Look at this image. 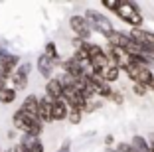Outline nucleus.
I'll return each mask as SVG.
<instances>
[{"label": "nucleus", "instance_id": "f257e3e1", "mask_svg": "<svg viewBox=\"0 0 154 152\" xmlns=\"http://www.w3.org/2000/svg\"><path fill=\"white\" fill-rule=\"evenodd\" d=\"M12 126L14 130L22 134H32V136H42V132H44V123H40L38 116L22 113L20 109L12 115Z\"/></svg>", "mask_w": 154, "mask_h": 152}, {"label": "nucleus", "instance_id": "f03ea898", "mask_svg": "<svg viewBox=\"0 0 154 152\" xmlns=\"http://www.w3.org/2000/svg\"><path fill=\"white\" fill-rule=\"evenodd\" d=\"M83 18H85V22H87V26H89L91 32H97V34H101V36H105V38H109L115 32L111 20L107 18L105 14L97 12V10H85Z\"/></svg>", "mask_w": 154, "mask_h": 152}, {"label": "nucleus", "instance_id": "7ed1b4c3", "mask_svg": "<svg viewBox=\"0 0 154 152\" xmlns=\"http://www.w3.org/2000/svg\"><path fill=\"white\" fill-rule=\"evenodd\" d=\"M122 22L131 24L132 28H140L144 18H142L140 10H138V4L136 2H128V0H119V8L115 12Z\"/></svg>", "mask_w": 154, "mask_h": 152}, {"label": "nucleus", "instance_id": "20e7f679", "mask_svg": "<svg viewBox=\"0 0 154 152\" xmlns=\"http://www.w3.org/2000/svg\"><path fill=\"white\" fill-rule=\"evenodd\" d=\"M125 73L128 75V79L132 81V83H140V85H148L150 79L154 77L152 69L146 65H134V63H128L127 67H125Z\"/></svg>", "mask_w": 154, "mask_h": 152}, {"label": "nucleus", "instance_id": "39448f33", "mask_svg": "<svg viewBox=\"0 0 154 152\" xmlns=\"http://www.w3.org/2000/svg\"><path fill=\"white\" fill-rule=\"evenodd\" d=\"M69 28H71V32L75 34L77 40H81V42H89L91 34H93V32L89 30V26H87L85 18H83L81 14H75V16L69 18Z\"/></svg>", "mask_w": 154, "mask_h": 152}, {"label": "nucleus", "instance_id": "423d86ee", "mask_svg": "<svg viewBox=\"0 0 154 152\" xmlns=\"http://www.w3.org/2000/svg\"><path fill=\"white\" fill-rule=\"evenodd\" d=\"M18 142L24 146V150H26V152H45V146H44V142H42L40 136H32V134H22Z\"/></svg>", "mask_w": 154, "mask_h": 152}, {"label": "nucleus", "instance_id": "0eeeda50", "mask_svg": "<svg viewBox=\"0 0 154 152\" xmlns=\"http://www.w3.org/2000/svg\"><path fill=\"white\" fill-rule=\"evenodd\" d=\"M36 67H38V73H40V75L44 77L45 81L54 77V71H55V63L51 61V59H48V57H45L44 54H42L40 57L36 59Z\"/></svg>", "mask_w": 154, "mask_h": 152}, {"label": "nucleus", "instance_id": "6e6552de", "mask_svg": "<svg viewBox=\"0 0 154 152\" xmlns=\"http://www.w3.org/2000/svg\"><path fill=\"white\" fill-rule=\"evenodd\" d=\"M67 113H69V105L65 103L63 99H57L51 103V123H61L67 119Z\"/></svg>", "mask_w": 154, "mask_h": 152}, {"label": "nucleus", "instance_id": "1a4fd4ad", "mask_svg": "<svg viewBox=\"0 0 154 152\" xmlns=\"http://www.w3.org/2000/svg\"><path fill=\"white\" fill-rule=\"evenodd\" d=\"M45 97L51 99V101H57V99H61V95H63V85L59 83L57 77H51V79L45 81Z\"/></svg>", "mask_w": 154, "mask_h": 152}, {"label": "nucleus", "instance_id": "9d476101", "mask_svg": "<svg viewBox=\"0 0 154 152\" xmlns=\"http://www.w3.org/2000/svg\"><path fill=\"white\" fill-rule=\"evenodd\" d=\"M20 65V55H14V54H8V57L4 59V61L0 63V75L6 77V79H10L12 77V73L16 71V67Z\"/></svg>", "mask_w": 154, "mask_h": 152}, {"label": "nucleus", "instance_id": "9b49d317", "mask_svg": "<svg viewBox=\"0 0 154 152\" xmlns=\"http://www.w3.org/2000/svg\"><path fill=\"white\" fill-rule=\"evenodd\" d=\"M51 99H48L44 95V97H40V101H38V119H40V123H51Z\"/></svg>", "mask_w": 154, "mask_h": 152}, {"label": "nucleus", "instance_id": "f8f14e48", "mask_svg": "<svg viewBox=\"0 0 154 152\" xmlns=\"http://www.w3.org/2000/svg\"><path fill=\"white\" fill-rule=\"evenodd\" d=\"M38 101H40V97L34 93L26 95L22 101V105H20V111L26 113V115H32V116H38Z\"/></svg>", "mask_w": 154, "mask_h": 152}, {"label": "nucleus", "instance_id": "ddd939ff", "mask_svg": "<svg viewBox=\"0 0 154 152\" xmlns=\"http://www.w3.org/2000/svg\"><path fill=\"white\" fill-rule=\"evenodd\" d=\"M99 75L103 77L105 83H109V85H111L113 81H117V79H119V75H121V69H119V67L115 65V63H109V65L105 67V69L99 73Z\"/></svg>", "mask_w": 154, "mask_h": 152}, {"label": "nucleus", "instance_id": "4468645a", "mask_svg": "<svg viewBox=\"0 0 154 152\" xmlns=\"http://www.w3.org/2000/svg\"><path fill=\"white\" fill-rule=\"evenodd\" d=\"M28 79H30V77L22 75V73H18V71H14L12 77H10V81H12V89L16 91V93H18V91H24L28 87Z\"/></svg>", "mask_w": 154, "mask_h": 152}, {"label": "nucleus", "instance_id": "2eb2a0df", "mask_svg": "<svg viewBox=\"0 0 154 152\" xmlns=\"http://www.w3.org/2000/svg\"><path fill=\"white\" fill-rule=\"evenodd\" d=\"M44 55H45L48 59H51L55 65H59V63H61V57H59V51H57V45H55V42H48V44H45Z\"/></svg>", "mask_w": 154, "mask_h": 152}, {"label": "nucleus", "instance_id": "dca6fc26", "mask_svg": "<svg viewBox=\"0 0 154 152\" xmlns=\"http://www.w3.org/2000/svg\"><path fill=\"white\" fill-rule=\"evenodd\" d=\"M131 146H132V150H134V152H148L150 150L148 140H146L144 136H140V134H134V136H132Z\"/></svg>", "mask_w": 154, "mask_h": 152}, {"label": "nucleus", "instance_id": "f3484780", "mask_svg": "<svg viewBox=\"0 0 154 152\" xmlns=\"http://www.w3.org/2000/svg\"><path fill=\"white\" fill-rule=\"evenodd\" d=\"M16 97H18V93L12 87H4L0 91V105H12L16 101Z\"/></svg>", "mask_w": 154, "mask_h": 152}, {"label": "nucleus", "instance_id": "a211bd4d", "mask_svg": "<svg viewBox=\"0 0 154 152\" xmlns=\"http://www.w3.org/2000/svg\"><path fill=\"white\" fill-rule=\"evenodd\" d=\"M83 119V111L77 107H69V113H67V121L69 125H79Z\"/></svg>", "mask_w": 154, "mask_h": 152}, {"label": "nucleus", "instance_id": "6ab92c4d", "mask_svg": "<svg viewBox=\"0 0 154 152\" xmlns=\"http://www.w3.org/2000/svg\"><path fill=\"white\" fill-rule=\"evenodd\" d=\"M132 93H134L136 97H144V95L148 93V87L140 85V83H132Z\"/></svg>", "mask_w": 154, "mask_h": 152}, {"label": "nucleus", "instance_id": "aec40b11", "mask_svg": "<svg viewBox=\"0 0 154 152\" xmlns=\"http://www.w3.org/2000/svg\"><path fill=\"white\" fill-rule=\"evenodd\" d=\"M109 99L113 101L115 105H122V103H125V97H122V93H121V91H113Z\"/></svg>", "mask_w": 154, "mask_h": 152}, {"label": "nucleus", "instance_id": "412c9836", "mask_svg": "<svg viewBox=\"0 0 154 152\" xmlns=\"http://www.w3.org/2000/svg\"><path fill=\"white\" fill-rule=\"evenodd\" d=\"M103 8L117 12V8H119V0H103Z\"/></svg>", "mask_w": 154, "mask_h": 152}, {"label": "nucleus", "instance_id": "4be33fe9", "mask_svg": "<svg viewBox=\"0 0 154 152\" xmlns=\"http://www.w3.org/2000/svg\"><path fill=\"white\" fill-rule=\"evenodd\" d=\"M115 152H134L128 142H119V146L115 148Z\"/></svg>", "mask_w": 154, "mask_h": 152}, {"label": "nucleus", "instance_id": "5701e85b", "mask_svg": "<svg viewBox=\"0 0 154 152\" xmlns=\"http://www.w3.org/2000/svg\"><path fill=\"white\" fill-rule=\"evenodd\" d=\"M55 152H71V144H69V140H65V142L61 144V146H59Z\"/></svg>", "mask_w": 154, "mask_h": 152}, {"label": "nucleus", "instance_id": "b1692460", "mask_svg": "<svg viewBox=\"0 0 154 152\" xmlns=\"http://www.w3.org/2000/svg\"><path fill=\"white\" fill-rule=\"evenodd\" d=\"M8 54H10V51L6 49V45H0V63H2L6 57H8Z\"/></svg>", "mask_w": 154, "mask_h": 152}, {"label": "nucleus", "instance_id": "393cba45", "mask_svg": "<svg viewBox=\"0 0 154 152\" xmlns=\"http://www.w3.org/2000/svg\"><path fill=\"white\" fill-rule=\"evenodd\" d=\"M103 142L107 144V146H111V144L115 142V136H113V134H107V136H105V140H103Z\"/></svg>", "mask_w": 154, "mask_h": 152}, {"label": "nucleus", "instance_id": "a878e982", "mask_svg": "<svg viewBox=\"0 0 154 152\" xmlns=\"http://www.w3.org/2000/svg\"><path fill=\"white\" fill-rule=\"evenodd\" d=\"M4 87H8V79H6V77H2V75H0V91L4 89Z\"/></svg>", "mask_w": 154, "mask_h": 152}, {"label": "nucleus", "instance_id": "bb28decb", "mask_svg": "<svg viewBox=\"0 0 154 152\" xmlns=\"http://www.w3.org/2000/svg\"><path fill=\"white\" fill-rule=\"evenodd\" d=\"M105 152H115V148H107V150H105Z\"/></svg>", "mask_w": 154, "mask_h": 152}, {"label": "nucleus", "instance_id": "cd10ccee", "mask_svg": "<svg viewBox=\"0 0 154 152\" xmlns=\"http://www.w3.org/2000/svg\"><path fill=\"white\" fill-rule=\"evenodd\" d=\"M150 150H152V152H154V142H150Z\"/></svg>", "mask_w": 154, "mask_h": 152}, {"label": "nucleus", "instance_id": "c85d7f7f", "mask_svg": "<svg viewBox=\"0 0 154 152\" xmlns=\"http://www.w3.org/2000/svg\"><path fill=\"white\" fill-rule=\"evenodd\" d=\"M148 152H152V150H148Z\"/></svg>", "mask_w": 154, "mask_h": 152}, {"label": "nucleus", "instance_id": "c756f323", "mask_svg": "<svg viewBox=\"0 0 154 152\" xmlns=\"http://www.w3.org/2000/svg\"><path fill=\"white\" fill-rule=\"evenodd\" d=\"M0 152H2V150H0Z\"/></svg>", "mask_w": 154, "mask_h": 152}]
</instances>
